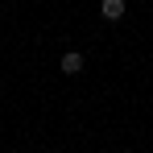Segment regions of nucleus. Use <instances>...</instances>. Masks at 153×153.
<instances>
[{"label":"nucleus","mask_w":153,"mask_h":153,"mask_svg":"<svg viewBox=\"0 0 153 153\" xmlns=\"http://www.w3.org/2000/svg\"><path fill=\"white\" fill-rule=\"evenodd\" d=\"M100 17H103V21H120V17H124V0H103Z\"/></svg>","instance_id":"obj_2"},{"label":"nucleus","mask_w":153,"mask_h":153,"mask_svg":"<svg viewBox=\"0 0 153 153\" xmlns=\"http://www.w3.org/2000/svg\"><path fill=\"white\" fill-rule=\"evenodd\" d=\"M58 66H62V75H79L87 62H83V54H79V50H66L62 58H58Z\"/></svg>","instance_id":"obj_1"}]
</instances>
